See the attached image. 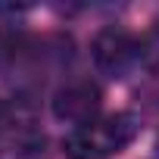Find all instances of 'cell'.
Listing matches in <instances>:
<instances>
[{
	"mask_svg": "<svg viewBox=\"0 0 159 159\" xmlns=\"http://www.w3.org/2000/svg\"><path fill=\"white\" fill-rule=\"evenodd\" d=\"M94 66L109 75V78H128L134 69H140V34L122 28V25H106L97 31L91 44Z\"/></svg>",
	"mask_w": 159,
	"mask_h": 159,
	"instance_id": "cell-2",
	"label": "cell"
},
{
	"mask_svg": "<svg viewBox=\"0 0 159 159\" xmlns=\"http://www.w3.org/2000/svg\"><path fill=\"white\" fill-rule=\"evenodd\" d=\"M0 147L19 159H38L44 153V131L38 128L31 106H25L22 100H0Z\"/></svg>",
	"mask_w": 159,
	"mask_h": 159,
	"instance_id": "cell-3",
	"label": "cell"
},
{
	"mask_svg": "<svg viewBox=\"0 0 159 159\" xmlns=\"http://www.w3.org/2000/svg\"><path fill=\"white\" fill-rule=\"evenodd\" d=\"M100 109H103V91L91 78H72L53 94V116L72 128L91 125L94 119H100Z\"/></svg>",
	"mask_w": 159,
	"mask_h": 159,
	"instance_id": "cell-4",
	"label": "cell"
},
{
	"mask_svg": "<svg viewBox=\"0 0 159 159\" xmlns=\"http://www.w3.org/2000/svg\"><path fill=\"white\" fill-rule=\"evenodd\" d=\"M137 134V119L131 112L100 116L91 125L72 128L62 140L69 159H112L119 156Z\"/></svg>",
	"mask_w": 159,
	"mask_h": 159,
	"instance_id": "cell-1",
	"label": "cell"
},
{
	"mask_svg": "<svg viewBox=\"0 0 159 159\" xmlns=\"http://www.w3.org/2000/svg\"><path fill=\"white\" fill-rule=\"evenodd\" d=\"M140 66L143 69H159V28L140 34Z\"/></svg>",
	"mask_w": 159,
	"mask_h": 159,
	"instance_id": "cell-5",
	"label": "cell"
}]
</instances>
